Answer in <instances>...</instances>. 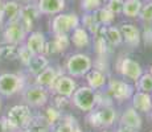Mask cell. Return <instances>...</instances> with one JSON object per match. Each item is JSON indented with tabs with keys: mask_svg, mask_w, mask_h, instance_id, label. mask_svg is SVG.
Instances as JSON below:
<instances>
[{
	"mask_svg": "<svg viewBox=\"0 0 152 132\" xmlns=\"http://www.w3.org/2000/svg\"><path fill=\"white\" fill-rule=\"evenodd\" d=\"M33 119V115L31 112V108L27 104H16L8 110V114L5 116V124H7L8 132H19L25 131L28 128L29 123Z\"/></svg>",
	"mask_w": 152,
	"mask_h": 132,
	"instance_id": "cell-1",
	"label": "cell"
},
{
	"mask_svg": "<svg viewBox=\"0 0 152 132\" xmlns=\"http://www.w3.org/2000/svg\"><path fill=\"white\" fill-rule=\"evenodd\" d=\"M25 77L16 73H3L0 74V95L12 96L17 93H23L25 89Z\"/></svg>",
	"mask_w": 152,
	"mask_h": 132,
	"instance_id": "cell-2",
	"label": "cell"
},
{
	"mask_svg": "<svg viewBox=\"0 0 152 132\" xmlns=\"http://www.w3.org/2000/svg\"><path fill=\"white\" fill-rule=\"evenodd\" d=\"M72 102L78 110L83 112H91L97 106V91L89 86L78 87L72 95Z\"/></svg>",
	"mask_w": 152,
	"mask_h": 132,
	"instance_id": "cell-3",
	"label": "cell"
},
{
	"mask_svg": "<svg viewBox=\"0 0 152 132\" xmlns=\"http://www.w3.org/2000/svg\"><path fill=\"white\" fill-rule=\"evenodd\" d=\"M93 61L87 54L75 53L66 61V71L70 77H83L91 70Z\"/></svg>",
	"mask_w": 152,
	"mask_h": 132,
	"instance_id": "cell-4",
	"label": "cell"
},
{
	"mask_svg": "<svg viewBox=\"0 0 152 132\" xmlns=\"http://www.w3.org/2000/svg\"><path fill=\"white\" fill-rule=\"evenodd\" d=\"M116 120V111L113 106H103L99 107L98 110H94L89 112L87 115V122L91 127H102V128H109L114 124Z\"/></svg>",
	"mask_w": 152,
	"mask_h": 132,
	"instance_id": "cell-5",
	"label": "cell"
},
{
	"mask_svg": "<svg viewBox=\"0 0 152 132\" xmlns=\"http://www.w3.org/2000/svg\"><path fill=\"white\" fill-rule=\"evenodd\" d=\"M81 24L80 17L75 13H60L52 21V32L54 34H68Z\"/></svg>",
	"mask_w": 152,
	"mask_h": 132,
	"instance_id": "cell-6",
	"label": "cell"
},
{
	"mask_svg": "<svg viewBox=\"0 0 152 132\" xmlns=\"http://www.w3.org/2000/svg\"><path fill=\"white\" fill-rule=\"evenodd\" d=\"M23 99L25 101L27 106L41 108L48 103V99H49L48 89L39 86V85L28 86L23 90Z\"/></svg>",
	"mask_w": 152,
	"mask_h": 132,
	"instance_id": "cell-7",
	"label": "cell"
},
{
	"mask_svg": "<svg viewBox=\"0 0 152 132\" xmlns=\"http://www.w3.org/2000/svg\"><path fill=\"white\" fill-rule=\"evenodd\" d=\"M27 31L24 26L21 25L20 21H12L7 23L3 32V37H4V42L13 44V45H23L27 40Z\"/></svg>",
	"mask_w": 152,
	"mask_h": 132,
	"instance_id": "cell-8",
	"label": "cell"
},
{
	"mask_svg": "<svg viewBox=\"0 0 152 132\" xmlns=\"http://www.w3.org/2000/svg\"><path fill=\"white\" fill-rule=\"evenodd\" d=\"M116 69H118V73L122 77L131 79V81H134V82L138 81L143 74V69H142V66H140V63H138L136 61H134L132 58H128V57L121 58V60L118 61Z\"/></svg>",
	"mask_w": 152,
	"mask_h": 132,
	"instance_id": "cell-9",
	"label": "cell"
},
{
	"mask_svg": "<svg viewBox=\"0 0 152 132\" xmlns=\"http://www.w3.org/2000/svg\"><path fill=\"white\" fill-rule=\"evenodd\" d=\"M107 94L113 99L118 102H124L127 99L132 98L134 89L131 85H128L124 81H118V79H111L109 82V90Z\"/></svg>",
	"mask_w": 152,
	"mask_h": 132,
	"instance_id": "cell-10",
	"label": "cell"
},
{
	"mask_svg": "<svg viewBox=\"0 0 152 132\" xmlns=\"http://www.w3.org/2000/svg\"><path fill=\"white\" fill-rule=\"evenodd\" d=\"M50 90H53L54 94H57V95H62V96H66V98H70V96L74 94L75 90H77V83H75V81L73 79V77H70V75L60 74L58 78L56 79V82L53 83Z\"/></svg>",
	"mask_w": 152,
	"mask_h": 132,
	"instance_id": "cell-11",
	"label": "cell"
},
{
	"mask_svg": "<svg viewBox=\"0 0 152 132\" xmlns=\"http://www.w3.org/2000/svg\"><path fill=\"white\" fill-rule=\"evenodd\" d=\"M40 15L41 13H40L39 8H37V4H27L24 7H21L19 21L24 26L27 33H31V31L33 29L34 21L40 17Z\"/></svg>",
	"mask_w": 152,
	"mask_h": 132,
	"instance_id": "cell-12",
	"label": "cell"
},
{
	"mask_svg": "<svg viewBox=\"0 0 152 132\" xmlns=\"http://www.w3.org/2000/svg\"><path fill=\"white\" fill-rule=\"evenodd\" d=\"M70 39L68 34H54V39L52 41H46L44 46V55L56 54V53H62L69 48Z\"/></svg>",
	"mask_w": 152,
	"mask_h": 132,
	"instance_id": "cell-13",
	"label": "cell"
},
{
	"mask_svg": "<svg viewBox=\"0 0 152 132\" xmlns=\"http://www.w3.org/2000/svg\"><path fill=\"white\" fill-rule=\"evenodd\" d=\"M119 29H121L123 41L128 46H131V48L139 46L140 40H142V33L138 29V26L134 24H123Z\"/></svg>",
	"mask_w": 152,
	"mask_h": 132,
	"instance_id": "cell-14",
	"label": "cell"
},
{
	"mask_svg": "<svg viewBox=\"0 0 152 132\" xmlns=\"http://www.w3.org/2000/svg\"><path fill=\"white\" fill-rule=\"evenodd\" d=\"M121 125L139 131L140 127H142V118H140L139 112L134 107L126 108L121 116Z\"/></svg>",
	"mask_w": 152,
	"mask_h": 132,
	"instance_id": "cell-15",
	"label": "cell"
},
{
	"mask_svg": "<svg viewBox=\"0 0 152 132\" xmlns=\"http://www.w3.org/2000/svg\"><path fill=\"white\" fill-rule=\"evenodd\" d=\"M60 74H61V73L58 71L56 67L49 65L48 67H45V69H44L40 74L36 75V85H39V86L50 90L52 86H53V83L56 82V79L58 78V75H60Z\"/></svg>",
	"mask_w": 152,
	"mask_h": 132,
	"instance_id": "cell-16",
	"label": "cell"
},
{
	"mask_svg": "<svg viewBox=\"0 0 152 132\" xmlns=\"http://www.w3.org/2000/svg\"><path fill=\"white\" fill-rule=\"evenodd\" d=\"M45 36L42 32H31L27 36L24 45L31 50L33 54H42L44 46H45Z\"/></svg>",
	"mask_w": 152,
	"mask_h": 132,
	"instance_id": "cell-17",
	"label": "cell"
},
{
	"mask_svg": "<svg viewBox=\"0 0 152 132\" xmlns=\"http://www.w3.org/2000/svg\"><path fill=\"white\" fill-rule=\"evenodd\" d=\"M37 8L41 15H60L65 8V0H39Z\"/></svg>",
	"mask_w": 152,
	"mask_h": 132,
	"instance_id": "cell-18",
	"label": "cell"
},
{
	"mask_svg": "<svg viewBox=\"0 0 152 132\" xmlns=\"http://www.w3.org/2000/svg\"><path fill=\"white\" fill-rule=\"evenodd\" d=\"M132 107L138 112H151L152 111V98L148 93L136 91L132 95Z\"/></svg>",
	"mask_w": 152,
	"mask_h": 132,
	"instance_id": "cell-19",
	"label": "cell"
},
{
	"mask_svg": "<svg viewBox=\"0 0 152 132\" xmlns=\"http://www.w3.org/2000/svg\"><path fill=\"white\" fill-rule=\"evenodd\" d=\"M86 81L89 87H91L93 90H101L106 86L107 83V77L103 71L98 69H91L89 73L86 74Z\"/></svg>",
	"mask_w": 152,
	"mask_h": 132,
	"instance_id": "cell-20",
	"label": "cell"
},
{
	"mask_svg": "<svg viewBox=\"0 0 152 132\" xmlns=\"http://www.w3.org/2000/svg\"><path fill=\"white\" fill-rule=\"evenodd\" d=\"M20 11L21 7L16 0H8L4 3L3 7V16H4L5 24L7 23H12V21H19L20 19Z\"/></svg>",
	"mask_w": 152,
	"mask_h": 132,
	"instance_id": "cell-21",
	"label": "cell"
},
{
	"mask_svg": "<svg viewBox=\"0 0 152 132\" xmlns=\"http://www.w3.org/2000/svg\"><path fill=\"white\" fill-rule=\"evenodd\" d=\"M70 42H73V45L75 48H86L90 45V33L83 28V26H78L73 31V34L70 37Z\"/></svg>",
	"mask_w": 152,
	"mask_h": 132,
	"instance_id": "cell-22",
	"label": "cell"
},
{
	"mask_svg": "<svg viewBox=\"0 0 152 132\" xmlns=\"http://www.w3.org/2000/svg\"><path fill=\"white\" fill-rule=\"evenodd\" d=\"M52 132H81V130L75 124V119L72 115H64L62 119L52 127Z\"/></svg>",
	"mask_w": 152,
	"mask_h": 132,
	"instance_id": "cell-23",
	"label": "cell"
},
{
	"mask_svg": "<svg viewBox=\"0 0 152 132\" xmlns=\"http://www.w3.org/2000/svg\"><path fill=\"white\" fill-rule=\"evenodd\" d=\"M49 66V60L46 58V55L44 54H34L32 57V60L28 63V71L33 75H37L42 71L45 67Z\"/></svg>",
	"mask_w": 152,
	"mask_h": 132,
	"instance_id": "cell-24",
	"label": "cell"
},
{
	"mask_svg": "<svg viewBox=\"0 0 152 132\" xmlns=\"http://www.w3.org/2000/svg\"><path fill=\"white\" fill-rule=\"evenodd\" d=\"M25 131L27 132H52V127L48 124V122L40 114V115L33 116V119L29 123L28 128Z\"/></svg>",
	"mask_w": 152,
	"mask_h": 132,
	"instance_id": "cell-25",
	"label": "cell"
},
{
	"mask_svg": "<svg viewBox=\"0 0 152 132\" xmlns=\"http://www.w3.org/2000/svg\"><path fill=\"white\" fill-rule=\"evenodd\" d=\"M104 39L110 46H119L123 42L121 29L115 26H104Z\"/></svg>",
	"mask_w": 152,
	"mask_h": 132,
	"instance_id": "cell-26",
	"label": "cell"
},
{
	"mask_svg": "<svg viewBox=\"0 0 152 132\" xmlns=\"http://www.w3.org/2000/svg\"><path fill=\"white\" fill-rule=\"evenodd\" d=\"M142 7H143L142 0H124L122 13H123L124 16L134 19V17H138L140 15Z\"/></svg>",
	"mask_w": 152,
	"mask_h": 132,
	"instance_id": "cell-27",
	"label": "cell"
},
{
	"mask_svg": "<svg viewBox=\"0 0 152 132\" xmlns=\"http://www.w3.org/2000/svg\"><path fill=\"white\" fill-rule=\"evenodd\" d=\"M93 13H94L95 19H97V21L99 23L101 26H110L114 21V17H115V15H114L113 12H110L106 7L98 8V9Z\"/></svg>",
	"mask_w": 152,
	"mask_h": 132,
	"instance_id": "cell-28",
	"label": "cell"
},
{
	"mask_svg": "<svg viewBox=\"0 0 152 132\" xmlns=\"http://www.w3.org/2000/svg\"><path fill=\"white\" fill-rule=\"evenodd\" d=\"M42 116H44V119L48 122V124L50 125V127H54V125L57 124L61 119H62L64 115H62V112H61L58 108L54 107V106H49V107L45 108Z\"/></svg>",
	"mask_w": 152,
	"mask_h": 132,
	"instance_id": "cell-29",
	"label": "cell"
},
{
	"mask_svg": "<svg viewBox=\"0 0 152 132\" xmlns=\"http://www.w3.org/2000/svg\"><path fill=\"white\" fill-rule=\"evenodd\" d=\"M17 55H19V45H13V44H7V42L0 45V58L12 61L16 60Z\"/></svg>",
	"mask_w": 152,
	"mask_h": 132,
	"instance_id": "cell-30",
	"label": "cell"
},
{
	"mask_svg": "<svg viewBox=\"0 0 152 132\" xmlns=\"http://www.w3.org/2000/svg\"><path fill=\"white\" fill-rule=\"evenodd\" d=\"M82 25L89 33L94 34V36L98 33L99 28H101L99 23L97 21V19H95L94 13H86L85 15V16L82 17Z\"/></svg>",
	"mask_w": 152,
	"mask_h": 132,
	"instance_id": "cell-31",
	"label": "cell"
},
{
	"mask_svg": "<svg viewBox=\"0 0 152 132\" xmlns=\"http://www.w3.org/2000/svg\"><path fill=\"white\" fill-rule=\"evenodd\" d=\"M136 87L139 91L143 93H152V75L150 73H143L142 77L136 81Z\"/></svg>",
	"mask_w": 152,
	"mask_h": 132,
	"instance_id": "cell-32",
	"label": "cell"
},
{
	"mask_svg": "<svg viewBox=\"0 0 152 132\" xmlns=\"http://www.w3.org/2000/svg\"><path fill=\"white\" fill-rule=\"evenodd\" d=\"M103 0H82V9L86 13H93L102 7Z\"/></svg>",
	"mask_w": 152,
	"mask_h": 132,
	"instance_id": "cell-33",
	"label": "cell"
},
{
	"mask_svg": "<svg viewBox=\"0 0 152 132\" xmlns=\"http://www.w3.org/2000/svg\"><path fill=\"white\" fill-rule=\"evenodd\" d=\"M33 55H34V54H33V53H32L31 50H29V49L24 45V44L19 46V55H17V58H19V60L23 62V65L28 66L29 61L32 60V57H33Z\"/></svg>",
	"mask_w": 152,
	"mask_h": 132,
	"instance_id": "cell-34",
	"label": "cell"
},
{
	"mask_svg": "<svg viewBox=\"0 0 152 132\" xmlns=\"http://www.w3.org/2000/svg\"><path fill=\"white\" fill-rule=\"evenodd\" d=\"M123 4H124V0H107L106 8L114 15H119L123 11Z\"/></svg>",
	"mask_w": 152,
	"mask_h": 132,
	"instance_id": "cell-35",
	"label": "cell"
},
{
	"mask_svg": "<svg viewBox=\"0 0 152 132\" xmlns=\"http://www.w3.org/2000/svg\"><path fill=\"white\" fill-rule=\"evenodd\" d=\"M139 17L145 23H152V1L143 4Z\"/></svg>",
	"mask_w": 152,
	"mask_h": 132,
	"instance_id": "cell-36",
	"label": "cell"
},
{
	"mask_svg": "<svg viewBox=\"0 0 152 132\" xmlns=\"http://www.w3.org/2000/svg\"><path fill=\"white\" fill-rule=\"evenodd\" d=\"M68 104H69V98H66V96L57 95V94L53 96V104L52 106H54V107L58 108L60 111H62Z\"/></svg>",
	"mask_w": 152,
	"mask_h": 132,
	"instance_id": "cell-37",
	"label": "cell"
},
{
	"mask_svg": "<svg viewBox=\"0 0 152 132\" xmlns=\"http://www.w3.org/2000/svg\"><path fill=\"white\" fill-rule=\"evenodd\" d=\"M142 39L144 40V44L147 46H152V28L151 26L145 25L144 31H143V34H142Z\"/></svg>",
	"mask_w": 152,
	"mask_h": 132,
	"instance_id": "cell-38",
	"label": "cell"
},
{
	"mask_svg": "<svg viewBox=\"0 0 152 132\" xmlns=\"http://www.w3.org/2000/svg\"><path fill=\"white\" fill-rule=\"evenodd\" d=\"M0 132H8L7 131V124H5L4 119H0Z\"/></svg>",
	"mask_w": 152,
	"mask_h": 132,
	"instance_id": "cell-39",
	"label": "cell"
},
{
	"mask_svg": "<svg viewBox=\"0 0 152 132\" xmlns=\"http://www.w3.org/2000/svg\"><path fill=\"white\" fill-rule=\"evenodd\" d=\"M116 132H138L136 130H131V128H127V127H121Z\"/></svg>",
	"mask_w": 152,
	"mask_h": 132,
	"instance_id": "cell-40",
	"label": "cell"
},
{
	"mask_svg": "<svg viewBox=\"0 0 152 132\" xmlns=\"http://www.w3.org/2000/svg\"><path fill=\"white\" fill-rule=\"evenodd\" d=\"M5 23V20H4V16H3V12L0 13V26H3V24Z\"/></svg>",
	"mask_w": 152,
	"mask_h": 132,
	"instance_id": "cell-41",
	"label": "cell"
},
{
	"mask_svg": "<svg viewBox=\"0 0 152 132\" xmlns=\"http://www.w3.org/2000/svg\"><path fill=\"white\" fill-rule=\"evenodd\" d=\"M3 7H4V1H3V0H0V13L3 12Z\"/></svg>",
	"mask_w": 152,
	"mask_h": 132,
	"instance_id": "cell-42",
	"label": "cell"
},
{
	"mask_svg": "<svg viewBox=\"0 0 152 132\" xmlns=\"http://www.w3.org/2000/svg\"><path fill=\"white\" fill-rule=\"evenodd\" d=\"M1 107H3V102H1V98H0V111H1Z\"/></svg>",
	"mask_w": 152,
	"mask_h": 132,
	"instance_id": "cell-43",
	"label": "cell"
},
{
	"mask_svg": "<svg viewBox=\"0 0 152 132\" xmlns=\"http://www.w3.org/2000/svg\"><path fill=\"white\" fill-rule=\"evenodd\" d=\"M20 1H31V0H20Z\"/></svg>",
	"mask_w": 152,
	"mask_h": 132,
	"instance_id": "cell-44",
	"label": "cell"
},
{
	"mask_svg": "<svg viewBox=\"0 0 152 132\" xmlns=\"http://www.w3.org/2000/svg\"><path fill=\"white\" fill-rule=\"evenodd\" d=\"M150 74L152 75V65H151V73H150Z\"/></svg>",
	"mask_w": 152,
	"mask_h": 132,
	"instance_id": "cell-45",
	"label": "cell"
},
{
	"mask_svg": "<svg viewBox=\"0 0 152 132\" xmlns=\"http://www.w3.org/2000/svg\"><path fill=\"white\" fill-rule=\"evenodd\" d=\"M102 132H111V131H107V130H104V131H102Z\"/></svg>",
	"mask_w": 152,
	"mask_h": 132,
	"instance_id": "cell-46",
	"label": "cell"
},
{
	"mask_svg": "<svg viewBox=\"0 0 152 132\" xmlns=\"http://www.w3.org/2000/svg\"><path fill=\"white\" fill-rule=\"evenodd\" d=\"M151 119H152V111H151Z\"/></svg>",
	"mask_w": 152,
	"mask_h": 132,
	"instance_id": "cell-47",
	"label": "cell"
},
{
	"mask_svg": "<svg viewBox=\"0 0 152 132\" xmlns=\"http://www.w3.org/2000/svg\"><path fill=\"white\" fill-rule=\"evenodd\" d=\"M19 132H27V131H19Z\"/></svg>",
	"mask_w": 152,
	"mask_h": 132,
	"instance_id": "cell-48",
	"label": "cell"
},
{
	"mask_svg": "<svg viewBox=\"0 0 152 132\" xmlns=\"http://www.w3.org/2000/svg\"><path fill=\"white\" fill-rule=\"evenodd\" d=\"M151 98H152V93H151Z\"/></svg>",
	"mask_w": 152,
	"mask_h": 132,
	"instance_id": "cell-49",
	"label": "cell"
}]
</instances>
